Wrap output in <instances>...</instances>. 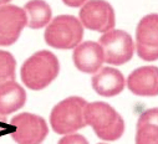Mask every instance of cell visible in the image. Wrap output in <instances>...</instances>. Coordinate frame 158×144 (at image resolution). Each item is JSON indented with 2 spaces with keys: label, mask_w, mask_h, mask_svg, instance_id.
I'll return each mask as SVG.
<instances>
[{
  "label": "cell",
  "mask_w": 158,
  "mask_h": 144,
  "mask_svg": "<svg viewBox=\"0 0 158 144\" xmlns=\"http://www.w3.org/2000/svg\"><path fill=\"white\" fill-rule=\"evenodd\" d=\"M60 63L57 57L48 51L41 50L29 57L20 70L23 83L34 91H40L48 87L59 75Z\"/></svg>",
  "instance_id": "6da1fadb"
},
{
  "label": "cell",
  "mask_w": 158,
  "mask_h": 144,
  "mask_svg": "<svg viewBox=\"0 0 158 144\" xmlns=\"http://www.w3.org/2000/svg\"><path fill=\"white\" fill-rule=\"evenodd\" d=\"M92 88L103 97L120 94L125 88V77L121 71L113 67H103L91 80Z\"/></svg>",
  "instance_id": "7c38bea8"
},
{
  "label": "cell",
  "mask_w": 158,
  "mask_h": 144,
  "mask_svg": "<svg viewBox=\"0 0 158 144\" xmlns=\"http://www.w3.org/2000/svg\"><path fill=\"white\" fill-rule=\"evenodd\" d=\"M15 130L11 138L18 144H40L48 135L49 128L44 118L31 113H21L11 119Z\"/></svg>",
  "instance_id": "8992f818"
},
{
  "label": "cell",
  "mask_w": 158,
  "mask_h": 144,
  "mask_svg": "<svg viewBox=\"0 0 158 144\" xmlns=\"http://www.w3.org/2000/svg\"><path fill=\"white\" fill-rule=\"evenodd\" d=\"M127 87L136 96L156 97L158 93V68L143 66L135 70L127 78Z\"/></svg>",
  "instance_id": "30bf717a"
},
{
  "label": "cell",
  "mask_w": 158,
  "mask_h": 144,
  "mask_svg": "<svg viewBox=\"0 0 158 144\" xmlns=\"http://www.w3.org/2000/svg\"><path fill=\"white\" fill-rule=\"evenodd\" d=\"M26 26V15L24 9L5 4L0 6V46L13 45Z\"/></svg>",
  "instance_id": "9c48e42d"
},
{
  "label": "cell",
  "mask_w": 158,
  "mask_h": 144,
  "mask_svg": "<svg viewBox=\"0 0 158 144\" xmlns=\"http://www.w3.org/2000/svg\"><path fill=\"white\" fill-rule=\"evenodd\" d=\"M98 45L103 51V61L112 66H120L128 62L135 52L132 38L123 30H111L103 34Z\"/></svg>",
  "instance_id": "5b68a950"
},
{
  "label": "cell",
  "mask_w": 158,
  "mask_h": 144,
  "mask_svg": "<svg viewBox=\"0 0 158 144\" xmlns=\"http://www.w3.org/2000/svg\"><path fill=\"white\" fill-rule=\"evenodd\" d=\"M15 67L14 56L8 51L0 50V85L15 81Z\"/></svg>",
  "instance_id": "2e32d148"
},
{
  "label": "cell",
  "mask_w": 158,
  "mask_h": 144,
  "mask_svg": "<svg viewBox=\"0 0 158 144\" xmlns=\"http://www.w3.org/2000/svg\"><path fill=\"white\" fill-rule=\"evenodd\" d=\"M103 51L98 42L86 41L75 47L73 63L85 74H96L103 65Z\"/></svg>",
  "instance_id": "8fae6325"
},
{
  "label": "cell",
  "mask_w": 158,
  "mask_h": 144,
  "mask_svg": "<svg viewBox=\"0 0 158 144\" xmlns=\"http://www.w3.org/2000/svg\"><path fill=\"white\" fill-rule=\"evenodd\" d=\"M57 144H89L87 139L81 134H66L62 137Z\"/></svg>",
  "instance_id": "e0dca14e"
},
{
  "label": "cell",
  "mask_w": 158,
  "mask_h": 144,
  "mask_svg": "<svg viewBox=\"0 0 158 144\" xmlns=\"http://www.w3.org/2000/svg\"><path fill=\"white\" fill-rule=\"evenodd\" d=\"M80 22L86 29L106 34L116 24L113 8L107 2H87L80 10Z\"/></svg>",
  "instance_id": "52a82bcc"
},
{
  "label": "cell",
  "mask_w": 158,
  "mask_h": 144,
  "mask_svg": "<svg viewBox=\"0 0 158 144\" xmlns=\"http://www.w3.org/2000/svg\"><path fill=\"white\" fill-rule=\"evenodd\" d=\"M136 144H158V110L143 112L137 122Z\"/></svg>",
  "instance_id": "5bb4252c"
},
{
  "label": "cell",
  "mask_w": 158,
  "mask_h": 144,
  "mask_svg": "<svg viewBox=\"0 0 158 144\" xmlns=\"http://www.w3.org/2000/svg\"><path fill=\"white\" fill-rule=\"evenodd\" d=\"M44 36L49 46L69 50L80 45L84 38V26L72 15H60L48 25Z\"/></svg>",
  "instance_id": "277c9868"
},
{
  "label": "cell",
  "mask_w": 158,
  "mask_h": 144,
  "mask_svg": "<svg viewBox=\"0 0 158 144\" xmlns=\"http://www.w3.org/2000/svg\"><path fill=\"white\" fill-rule=\"evenodd\" d=\"M25 90L15 81L0 85V114L2 116H8L20 110L25 104Z\"/></svg>",
  "instance_id": "4fadbf2b"
},
{
  "label": "cell",
  "mask_w": 158,
  "mask_h": 144,
  "mask_svg": "<svg viewBox=\"0 0 158 144\" xmlns=\"http://www.w3.org/2000/svg\"><path fill=\"white\" fill-rule=\"evenodd\" d=\"M87 102L77 96L65 98L51 111L50 124L57 134H71L86 127L85 107Z\"/></svg>",
  "instance_id": "3957f363"
},
{
  "label": "cell",
  "mask_w": 158,
  "mask_h": 144,
  "mask_svg": "<svg viewBox=\"0 0 158 144\" xmlns=\"http://www.w3.org/2000/svg\"><path fill=\"white\" fill-rule=\"evenodd\" d=\"M85 122L91 126L96 135L103 140H116L125 132V122L114 108L105 102L87 103L85 107Z\"/></svg>",
  "instance_id": "7a4b0ae2"
},
{
  "label": "cell",
  "mask_w": 158,
  "mask_h": 144,
  "mask_svg": "<svg viewBox=\"0 0 158 144\" xmlns=\"http://www.w3.org/2000/svg\"><path fill=\"white\" fill-rule=\"evenodd\" d=\"M136 50L144 61L158 58V16L151 14L141 19L136 30Z\"/></svg>",
  "instance_id": "ba28073f"
},
{
  "label": "cell",
  "mask_w": 158,
  "mask_h": 144,
  "mask_svg": "<svg viewBox=\"0 0 158 144\" xmlns=\"http://www.w3.org/2000/svg\"><path fill=\"white\" fill-rule=\"evenodd\" d=\"M25 15H26V25L30 29H41L50 24L52 11L51 8L45 2L32 0L25 5Z\"/></svg>",
  "instance_id": "9a60e30c"
},
{
  "label": "cell",
  "mask_w": 158,
  "mask_h": 144,
  "mask_svg": "<svg viewBox=\"0 0 158 144\" xmlns=\"http://www.w3.org/2000/svg\"><path fill=\"white\" fill-rule=\"evenodd\" d=\"M6 122H8L6 116H2V114H0V132L6 130V126H4Z\"/></svg>",
  "instance_id": "ac0fdd59"
}]
</instances>
